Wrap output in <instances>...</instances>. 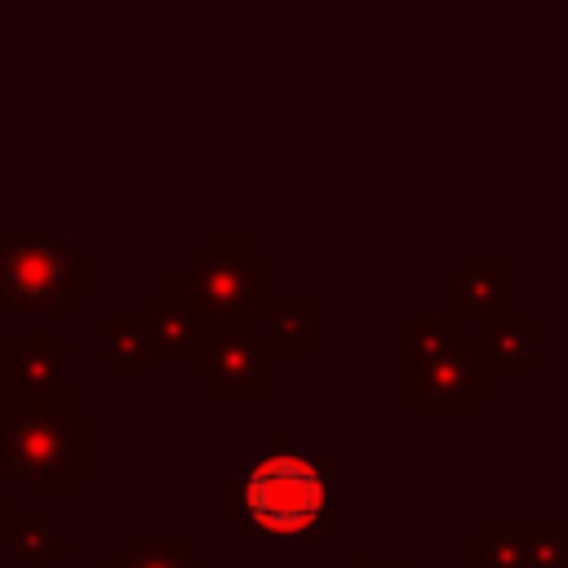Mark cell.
I'll return each mask as SVG.
<instances>
[{
  "label": "cell",
  "instance_id": "cell-14",
  "mask_svg": "<svg viewBox=\"0 0 568 568\" xmlns=\"http://www.w3.org/2000/svg\"><path fill=\"white\" fill-rule=\"evenodd\" d=\"M524 568H568V515H510Z\"/></svg>",
  "mask_w": 568,
  "mask_h": 568
},
{
  "label": "cell",
  "instance_id": "cell-16",
  "mask_svg": "<svg viewBox=\"0 0 568 568\" xmlns=\"http://www.w3.org/2000/svg\"><path fill=\"white\" fill-rule=\"evenodd\" d=\"M470 568H524V546L510 515H493L488 532L470 541Z\"/></svg>",
  "mask_w": 568,
  "mask_h": 568
},
{
  "label": "cell",
  "instance_id": "cell-5",
  "mask_svg": "<svg viewBox=\"0 0 568 568\" xmlns=\"http://www.w3.org/2000/svg\"><path fill=\"white\" fill-rule=\"evenodd\" d=\"M493 386L497 377L488 373L475 333H453L439 355L408 364V408L417 417H466Z\"/></svg>",
  "mask_w": 568,
  "mask_h": 568
},
{
  "label": "cell",
  "instance_id": "cell-13",
  "mask_svg": "<svg viewBox=\"0 0 568 568\" xmlns=\"http://www.w3.org/2000/svg\"><path fill=\"white\" fill-rule=\"evenodd\" d=\"M4 532L22 568H53L71 555V541L53 532V524L40 515H4Z\"/></svg>",
  "mask_w": 568,
  "mask_h": 568
},
{
  "label": "cell",
  "instance_id": "cell-20",
  "mask_svg": "<svg viewBox=\"0 0 568 568\" xmlns=\"http://www.w3.org/2000/svg\"><path fill=\"white\" fill-rule=\"evenodd\" d=\"M0 315H9V302H4V293H0Z\"/></svg>",
  "mask_w": 568,
  "mask_h": 568
},
{
  "label": "cell",
  "instance_id": "cell-4",
  "mask_svg": "<svg viewBox=\"0 0 568 568\" xmlns=\"http://www.w3.org/2000/svg\"><path fill=\"white\" fill-rule=\"evenodd\" d=\"M0 293L9 311L67 315L89 293V262L67 240L0 231Z\"/></svg>",
  "mask_w": 568,
  "mask_h": 568
},
{
  "label": "cell",
  "instance_id": "cell-17",
  "mask_svg": "<svg viewBox=\"0 0 568 568\" xmlns=\"http://www.w3.org/2000/svg\"><path fill=\"white\" fill-rule=\"evenodd\" d=\"M453 315L444 311V315H417L413 324H408V351H413V359H430V355H439L448 342H453Z\"/></svg>",
  "mask_w": 568,
  "mask_h": 568
},
{
  "label": "cell",
  "instance_id": "cell-18",
  "mask_svg": "<svg viewBox=\"0 0 568 568\" xmlns=\"http://www.w3.org/2000/svg\"><path fill=\"white\" fill-rule=\"evenodd\" d=\"M346 568H413L408 555H355Z\"/></svg>",
  "mask_w": 568,
  "mask_h": 568
},
{
  "label": "cell",
  "instance_id": "cell-11",
  "mask_svg": "<svg viewBox=\"0 0 568 568\" xmlns=\"http://www.w3.org/2000/svg\"><path fill=\"white\" fill-rule=\"evenodd\" d=\"M142 324H146L151 351H155L160 359H186V351H191L195 337L204 333V320L195 315V306H191L186 297H178L169 284L146 297Z\"/></svg>",
  "mask_w": 568,
  "mask_h": 568
},
{
  "label": "cell",
  "instance_id": "cell-19",
  "mask_svg": "<svg viewBox=\"0 0 568 568\" xmlns=\"http://www.w3.org/2000/svg\"><path fill=\"white\" fill-rule=\"evenodd\" d=\"M9 515V497H4V470H0V519Z\"/></svg>",
  "mask_w": 568,
  "mask_h": 568
},
{
  "label": "cell",
  "instance_id": "cell-7",
  "mask_svg": "<svg viewBox=\"0 0 568 568\" xmlns=\"http://www.w3.org/2000/svg\"><path fill=\"white\" fill-rule=\"evenodd\" d=\"M67 333H13L4 342V408L9 413H67Z\"/></svg>",
  "mask_w": 568,
  "mask_h": 568
},
{
  "label": "cell",
  "instance_id": "cell-2",
  "mask_svg": "<svg viewBox=\"0 0 568 568\" xmlns=\"http://www.w3.org/2000/svg\"><path fill=\"white\" fill-rule=\"evenodd\" d=\"M0 470L36 501H62L89 475V422L80 413L0 408Z\"/></svg>",
  "mask_w": 568,
  "mask_h": 568
},
{
  "label": "cell",
  "instance_id": "cell-15",
  "mask_svg": "<svg viewBox=\"0 0 568 568\" xmlns=\"http://www.w3.org/2000/svg\"><path fill=\"white\" fill-rule=\"evenodd\" d=\"M106 568H213L204 555H195V546L186 537H129L120 555L106 559Z\"/></svg>",
  "mask_w": 568,
  "mask_h": 568
},
{
  "label": "cell",
  "instance_id": "cell-8",
  "mask_svg": "<svg viewBox=\"0 0 568 568\" xmlns=\"http://www.w3.org/2000/svg\"><path fill=\"white\" fill-rule=\"evenodd\" d=\"M510 284H515V262L510 253H475L453 280H448V315L466 320H493L510 311Z\"/></svg>",
  "mask_w": 568,
  "mask_h": 568
},
{
  "label": "cell",
  "instance_id": "cell-12",
  "mask_svg": "<svg viewBox=\"0 0 568 568\" xmlns=\"http://www.w3.org/2000/svg\"><path fill=\"white\" fill-rule=\"evenodd\" d=\"M151 333L142 315H111L106 320V373L111 377H146L151 373Z\"/></svg>",
  "mask_w": 568,
  "mask_h": 568
},
{
  "label": "cell",
  "instance_id": "cell-9",
  "mask_svg": "<svg viewBox=\"0 0 568 568\" xmlns=\"http://www.w3.org/2000/svg\"><path fill=\"white\" fill-rule=\"evenodd\" d=\"M248 333L275 355L284 359H306L315 346V320H311V297L306 293H275L253 311Z\"/></svg>",
  "mask_w": 568,
  "mask_h": 568
},
{
  "label": "cell",
  "instance_id": "cell-6",
  "mask_svg": "<svg viewBox=\"0 0 568 568\" xmlns=\"http://www.w3.org/2000/svg\"><path fill=\"white\" fill-rule=\"evenodd\" d=\"M186 373L217 399H266L271 395V351L248 333V324H204L186 351Z\"/></svg>",
  "mask_w": 568,
  "mask_h": 568
},
{
  "label": "cell",
  "instance_id": "cell-10",
  "mask_svg": "<svg viewBox=\"0 0 568 568\" xmlns=\"http://www.w3.org/2000/svg\"><path fill=\"white\" fill-rule=\"evenodd\" d=\"M475 337H479V351H484V364L493 377H528L532 373L537 328L528 315H519V311L493 315Z\"/></svg>",
  "mask_w": 568,
  "mask_h": 568
},
{
  "label": "cell",
  "instance_id": "cell-3",
  "mask_svg": "<svg viewBox=\"0 0 568 568\" xmlns=\"http://www.w3.org/2000/svg\"><path fill=\"white\" fill-rule=\"evenodd\" d=\"M169 288L186 297L204 324H248L271 297V257L253 248L248 235L213 231L209 244L169 275Z\"/></svg>",
  "mask_w": 568,
  "mask_h": 568
},
{
  "label": "cell",
  "instance_id": "cell-1",
  "mask_svg": "<svg viewBox=\"0 0 568 568\" xmlns=\"http://www.w3.org/2000/svg\"><path fill=\"white\" fill-rule=\"evenodd\" d=\"M231 510L253 537L320 541L333 510L328 457H306L288 435H275L231 479Z\"/></svg>",
  "mask_w": 568,
  "mask_h": 568
}]
</instances>
